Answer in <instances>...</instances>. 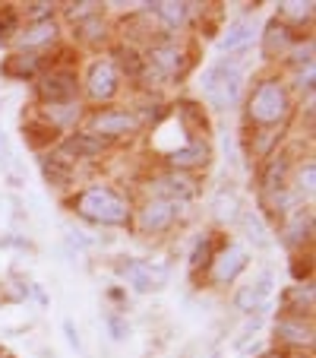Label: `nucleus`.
<instances>
[{"label": "nucleus", "mask_w": 316, "mask_h": 358, "mask_svg": "<svg viewBox=\"0 0 316 358\" xmlns=\"http://www.w3.org/2000/svg\"><path fill=\"white\" fill-rule=\"evenodd\" d=\"M174 213H177L174 200H149L142 216H140L142 231H165L171 222H174Z\"/></svg>", "instance_id": "7"}, {"label": "nucleus", "mask_w": 316, "mask_h": 358, "mask_svg": "<svg viewBox=\"0 0 316 358\" xmlns=\"http://www.w3.org/2000/svg\"><path fill=\"white\" fill-rule=\"evenodd\" d=\"M117 273H121L136 292L162 289L165 279H168V270H165V266H152V264H146V260H123V264L117 266Z\"/></svg>", "instance_id": "4"}, {"label": "nucleus", "mask_w": 316, "mask_h": 358, "mask_svg": "<svg viewBox=\"0 0 316 358\" xmlns=\"http://www.w3.org/2000/svg\"><path fill=\"white\" fill-rule=\"evenodd\" d=\"M313 178H316V165L307 162L301 169V196H313Z\"/></svg>", "instance_id": "26"}, {"label": "nucleus", "mask_w": 316, "mask_h": 358, "mask_svg": "<svg viewBox=\"0 0 316 358\" xmlns=\"http://www.w3.org/2000/svg\"><path fill=\"white\" fill-rule=\"evenodd\" d=\"M241 86H243V73L234 64H212L202 73V95L218 111L234 108L237 99H241Z\"/></svg>", "instance_id": "2"}, {"label": "nucleus", "mask_w": 316, "mask_h": 358, "mask_svg": "<svg viewBox=\"0 0 316 358\" xmlns=\"http://www.w3.org/2000/svg\"><path fill=\"white\" fill-rule=\"evenodd\" d=\"M95 130L111 134V136L133 134V130H136V117L130 115V111H105V115L95 117Z\"/></svg>", "instance_id": "11"}, {"label": "nucleus", "mask_w": 316, "mask_h": 358, "mask_svg": "<svg viewBox=\"0 0 316 358\" xmlns=\"http://www.w3.org/2000/svg\"><path fill=\"white\" fill-rule=\"evenodd\" d=\"M285 175H288V159L278 156L269 162V169H266V175H262V187L266 190H282L285 187Z\"/></svg>", "instance_id": "21"}, {"label": "nucleus", "mask_w": 316, "mask_h": 358, "mask_svg": "<svg viewBox=\"0 0 316 358\" xmlns=\"http://www.w3.org/2000/svg\"><path fill=\"white\" fill-rule=\"evenodd\" d=\"M38 92H41V99L51 101V105H63V101H70L76 95V76L70 73V70L47 73L45 80L38 83Z\"/></svg>", "instance_id": "5"}, {"label": "nucleus", "mask_w": 316, "mask_h": 358, "mask_svg": "<svg viewBox=\"0 0 316 358\" xmlns=\"http://www.w3.org/2000/svg\"><path fill=\"white\" fill-rule=\"evenodd\" d=\"M63 333H67V343H70V349L82 352V339H80V330H76V327H73V320H63Z\"/></svg>", "instance_id": "28"}, {"label": "nucleus", "mask_w": 316, "mask_h": 358, "mask_svg": "<svg viewBox=\"0 0 316 358\" xmlns=\"http://www.w3.org/2000/svg\"><path fill=\"white\" fill-rule=\"evenodd\" d=\"M241 222H243V229H247V238L256 244V248H266V244H269V235H266V225H262V219L256 216L253 210L243 213Z\"/></svg>", "instance_id": "23"}, {"label": "nucleus", "mask_w": 316, "mask_h": 358, "mask_svg": "<svg viewBox=\"0 0 316 358\" xmlns=\"http://www.w3.org/2000/svg\"><path fill=\"white\" fill-rule=\"evenodd\" d=\"M105 324H108L111 339H117V343H123V339L130 336V327H127V320H123V317H117V314H108V317H105Z\"/></svg>", "instance_id": "24"}, {"label": "nucleus", "mask_w": 316, "mask_h": 358, "mask_svg": "<svg viewBox=\"0 0 316 358\" xmlns=\"http://www.w3.org/2000/svg\"><path fill=\"white\" fill-rule=\"evenodd\" d=\"M16 26H20V20H16V10L13 7H0V38L13 35Z\"/></svg>", "instance_id": "25"}, {"label": "nucleus", "mask_w": 316, "mask_h": 358, "mask_svg": "<svg viewBox=\"0 0 316 358\" xmlns=\"http://www.w3.org/2000/svg\"><path fill=\"white\" fill-rule=\"evenodd\" d=\"M95 7H98V3H92V0H86V3H70V16H92Z\"/></svg>", "instance_id": "32"}, {"label": "nucleus", "mask_w": 316, "mask_h": 358, "mask_svg": "<svg viewBox=\"0 0 316 358\" xmlns=\"http://www.w3.org/2000/svg\"><path fill=\"white\" fill-rule=\"evenodd\" d=\"M276 336L294 345H310L313 343V327L303 324V317H282L276 324Z\"/></svg>", "instance_id": "10"}, {"label": "nucleus", "mask_w": 316, "mask_h": 358, "mask_svg": "<svg viewBox=\"0 0 316 358\" xmlns=\"http://www.w3.org/2000/svg\"><path fill=\"white\" fill-rule=\"evenodd\" d=\"M117 92V70L111 67L108 61L95 64L92 70H89V95L92 99H111V95Z\"/></svg>", "instance_id": "9"}, {"label": "nucleus", "mask_w": 316, "mask_h": 358, "mask_svg": "<svg viewBox=\"0 0 316 358\" xmlns=\"http://www.w3.org/2000/svg\"><path fill=\"white\" fill-rule=\"evenodd\" d=\"M288 92L282 89V83L266 80L256 86L253 99H250V117L256 124H278L288 117Z\"/></svg>", "instance_id": "3"}, {"label": "nucleus", "mask_w": 316, "mask_h": 358, "mask_svg": "<svg viewBox=\"0 0 316 358\" xmlns=\"http://www.w3.org/2000/svg\"><path fill=\"white\" fill-rule=\"evenodd\" d=\"M247 41H253V22L250 20H234L228 26V32L222 35V51H234V48H243Z\"/></svg>", "instance_id": "16"}, {"label": "nucleus", "mask_w": 316, "mask_h": 358, "mask_svg": "<svg viewBox=\"0 0 316 358\" xmlns=\"http://www.w3.org/2000/svg\"><path fill=\"white\" fill-rule=\"evenodd\" d=\"M206 162H209L206 143H187V146L171 152V165H174V169H193V165H206Z\"/></svg>", "instance_id": "13"}, {"label": "nucleus", "mask_w": 316, "mask_h": 358, "mask_svg": "<svg viewBox=\"0 0 316 358\" xmlns=\"http://www.w3.org/2000/svg\"><path fill=\"white\" fill-rule=\"evenodd\" d=\"M123 70H127V73H133V76H140V70H142V61L140 57L133 55V51H123Z\"/></svg>", "instance_id": "30"}, {"label": "nucleus", "mask_w": 316, "mask_h": 358, "mask_svg": "<svg viewBox=\"0 0 316 358\" xmlns=\"http://www.w3.org/2000/svg\"><path fill=\"white\" fill-rule=\"evenodd\" d=\"M29 13H32V20L45 22V16L54 13V3H29Z\"/></svg>", "instance_id": "29"}, {"label": "nucleus", "mask_w": 316, "mask_h": 358, "mask_svg": "<svg viewBox=\"0 0 316 358\" xmlns=\"http://www.w3.org/2000/svg\"><path fill=\"white\" fill-rule=\"evenodd\" d=\"M149 61H152L155 67L162 70L165 76H174V73H181V70H183V55L177 51L174 45H158V48H152Z\"/></svg>", "instance_id": "12"}, {"label": "nucleus", "mask_w": 316, "mask_h": 358, "mask_svg": "<svg viewBox=\"0 0 316 358\" xmlns=\"http://www.w3.org/2000/svg\"><path fill=\"white\" fill-rule=\"evenodd\" d=\"M158 187L165 190V194L177 196V200H190V196H196V181L187 175H177V171H171V175H165L162 181H158Z\"/></svg>", "instance_id": "18"}, {"label": "nucleus", "mask_w": 316, "mask_h": 358, "mask_svg": "<svg viewBox=\"0 0 316 358\" xmlns=\"http://www.w3.org/2000/svg\"><path fill=\"white\" fill-rule=\"evenodd\" d=\"M209 250H212V241H202L200 248H196V254H193V266H200V264H209Z\"/></svg>", "instance_id": "34"}, {"label": "nucleus", "mask_w": 316, "mask_h": 358, "mask_svg": "<svg viewBox=\"0 0 316 358\" xmlns=\"http://www.w3.org/2000/svg\"><path fill=\"white\" fill-rule=\"evenodd\" d=\"M35 70H38V57L32 55H13L3 61V76H10V80H26Z\"/></svg>", "instance_id": "19"}, {"label": "nucleus", "mask_w": 316, "mask_h": 358, "mask_svg": "<svg viewBox=\"0 0 316 358\" xmlns=\"http://www.w3.org/2000/svg\"><path fill=\"white\" fill-rule=\"evenodd\" d=\"M82 29H86V38H92V41L105 35V29H101V22L95 20V16H92V20H86V22H82Z\"/></svg>", "instance_id": "31"}, {"label": "nucleus", "mask_w": 316, "mask_h": 358, "mask_svg": "<svg viewBox=\"0 0 316 358\" xmlns=\"http://www.w3.org/2000/svg\"><path fill=\"white\" fill-rule=\"evenodd\" d=\"M63 156H76V159H89L101 152V140L92 134H73L70 140H63Z\"/></svg>", "instance_id": "14"}, {"label": "nucleus", "mask_w": 316, "mask_h": 358, "mask_svg": "<svg viewBox=\"0 0 316 358\" xmlns=\"http://www.w3.org/2000/svg\"><path fill=\"white\" fill-rule=\"evenodd\" d=\"M76 213L98 225H123L130 219V203L108 187H89L73 200Z\"/></svg>", "instance_id": "1"}, {"label": "nucleus", "mask_w": 316, "mask_h": 358, "mask_svg": "<svg viewBox=\"0 0 316 358\" xmlns=\"http://www.w3.org/2000/svg\"><path fill=\"white\" fill-rule=\"evenodd\" d=\"M243 270H247V248H241V244H228V248L218 254L212 279H216V282H234L237 273H243Z\"/></svg>", "instance_id": "6"}, {"label": "nucleus", "mask_w": 316, "mask_h": 358, "mask_svg": "<svg viewBox=\"0 0 316 358\" xmlns=\"http://www.w3.org/2000/svg\"><path fill=\"white\" fill-rule=\"evenodd\" d=\"M41 175H45L47 184H54V187H63L70 181V169L61 162V159H41Z\"/></svg>", "instance_id": "22"}, {"label": "nucleus", "mask_w": 316, "mask_h": 358, "mask_svg": "<svg viewBox=\"0 0 316 358\" xmlns=\"http://www.w3.org/2000/svg\"><path fill=\"white\" fill-rule=\"evenodd\" d=\"M278 10L288 16H297V20H303V16L313 13V3H278Z\"/></svg>", "instance_id": "27"}, {"label": "nucleus", "mask_w": 316, "mask_h": 358, "mask_svg": "<svg viewBox=\"0 0 316 358\" xmlns=\"http://www.w3.org/2000/svg\"><path fill=\"white\" fill-rule=\"evenodd\" d=\"M0 165H3V169H10V165H13V152H10V146H7L3 130H0Z\"/></svg>", "instance_id": "33"}, {"label": "nucleus", "mask_w": 316, "mask_h": 358, "mask_svg": "<svg viewBox=\"0 0 316 358\" xmlns=\"http://www.w3.org/2000/svg\"><path fill=\"white\" fill-rule=\"evenodd\" d=\"M262 358H285V355H278V352H266Z\"/></svg>", "instance_id": "35"}, {"label": "nucleus", "mask_w": 316, "mask_h": 358, "mask_svg": "<svg viewBox=\"0 0 316 358\" xmlns=\"http://www.w3.org/2000/svg\"><path fill=\"white\" fill-rule=\"evenodd\" d=\"M288 45H291L288 26H282V22H269V29H266V38H262V55H266V57H276V55H282V51H288Z\"/></svg>", "instance_id": "15"}, {"label": "nucleus", "mask_w": 316, "mask_h": 358, "mask_svg": "<svg viewBox=\"0 0 316 358\" xmlns=\"http://www.w3.org/2000/svg\"><path fill=\"white\" fill-rule=\"evenodd\" d=\"M146 7H149V10H155V13H158V20H162L168 29H177L183 20H187L190 3H177V0H162V3H146Z\"/></svg>", "instance_id": "17"}, {"label": "nucleus", "mask_w": 316, "mask_h": 358, "mask_svg": "<svg viewBox=\"0 0 316 358\" xmlns=\"http://www.w3.org/2000/svg\"><path fill=\"white\" fill-rule=\"evenodd\" d=\"M54 35H57V26H54L51 20H45V22H35L29 32H22V35H20V45H22V48L47 45V41H54Z\"/></svg>", "instance_id": "20"}, {"label": "nucleus", "mask_w": 316, "mask_h": 358, "mask_svg": "<svg viewBox=\"0 0 316 358\" xmlns=\"http://www.w3.org/2000/svg\"><path fill=\"white\" fill-rule=\"evenodd\" d=\"M269 292H272V276H269V273H266V276H259V279H256V282L243 285V289L234 295L237 311H243V314H250V311H259L262 304H266V298H269Z\"/></svg>", "instance_id": "8"}]
</instances>
